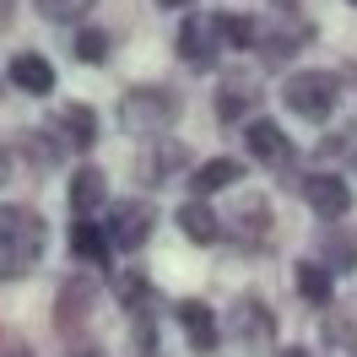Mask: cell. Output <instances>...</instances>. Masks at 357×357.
Listing matches in <instances>:
<instances>
[{"mask_svg": "<svg viewBox=\"0 0 357 357\" xmlns=\"http://www.w3.org/2000/svg\"><path fill=\"white\" fill-rule=\"evenodd\" d=\"M178 119H184V92L162 87V82H135L114 103V125H119V135H130V141H157V135L174 130Z\"/></svg>", "mask_w": 357, "mask_h": 357, "instance_id": "cell-1", "label": "cell"}, {"mask_svg": "<svg viewBox=\"0 0 357 357\" xmlns=\"http://www.w3.org/2000/svg\"><path fill=\"white\" fill-rule=\"evenodd\" d=\"M49 249V222L33 206H0V282H27Z\"/></svg>", "mask_w": 357, "mask_h": 357, "instance_id": "cell-2", "label": "cell"}, {"mask_svg": "<svg viewBox=\"0 0 357 357\" xmlns=\"http://www.w3.org/2000/svg\"><path fill=\"white\" fill-rule=\"evenodd\" d=\"M282 109L292 119H309V125H331L341 98H347V76L341 70H325V66H309V70H287L282 82Z\"/></svg>", "mask_w": 357, "mask_h": 357, "instance_id": "cell-3", "label": "cell"}, {"mask_svg": "<svg viewBox=\"0 0 357 357\" xmlns=\"http://www.w3.org/2000/svg\"><path fill=\"white\" fill-rule=\"evenodd\" d=\"M276 309H271V298L260 287H244L222 314V335L238 347V352H271L276 347Z\"/></svg>", "mask_w": 357, "mask_h": 357, "instance_id": "cell-4", "label": "cell"}, {"mask_svg": "<svg viewBox=\"0 0 357 357\" xmlns=\"http://www.w3.org/2000/svg\"><path fill=\"white\" fill-rule=\"evenodd\" d=\"M222 27L211 11H184L178 17V33H174V60L178 66H190L195 76H211V70L222 66Z\"/></svg>", "mask_w": 357, "mask_h": 357, "instance_id": "cell-5", "label": "cell"}, {"mask_svg": "<svg viewBox=\"0 0 357 357\" xmlns=\"http://www.w3.org/2000/svg\"><path fill=\"white\" fill-rule=\"evenodd\" d=\"M103 233H109L114 255H135V249L152 244L157 233V206L146 195H114L103 206Z\"/></svg>", "mask_w": 357, "mask_h": 357, "instance_id": "cell-6", "label": "cell"}, {"mask_svg": "<svg viewBox=\"0 0 357 357\" xmlns=\"http://www.w3.org/2000/svg\"><path fill=\"white\" fill-rule=\"evenodd\" d=\"M314 44V22H303L298 11H282L276 22H260V38H255V60L266 70H282L292 66L303 49Z\"/></svg>", "mask_w": 357, "mask_h": 357, "instance_id": "cell-7", "label": "cell"}, {"mask_svg": "<svg viewBox=\"0 0 357 357\" xmlns=\"http://www.w3.org/2000/svg\"><path fill=\"white\" fill-rule=\"evenodd\" d=\"M271 238H276V206L266 195H238V206L222 217V244H238L244 255H255Z\"/></svg>", "mask_w": 357, "mask_h": 357, "instance_id": "cell-8", "label": "cell"}, {"mask_svg": "<svg viewBox=\"0 0 357 357\" xmlns=\"http://www.w3.org/2000/svg\"><path fill=\"white\" fill-rule=\"evenodd\" d=\"M190 168H195V152H190L184 141H174V135L146 141V152L135 157V178H141L146 190H168L178 178H190Z\"/></svg>", "mask_w": 357, "mask_h": 357, "instance_id": "cell-9", "label": "cell"}, {"mask_svg": "<svg viewBox=\"0 0 357 357\" xmlns=\"http://www.w3.org/2000/svg\"><path fill=\"white\" fill-rule=\"evenodd\" d=\"M260 103H266V92H260V76H255V70H222L217 98H211L217 125H249V119L260 114Z\"/></svg>", "mask_w": 357, "mask_h": 357, "instance_id": "cell-10", "label": "cell"}, {"mask_svg": "<svg viewBox=\"0 0 357 357\" xmlns=\"http://www.w3.org/2000/svg\"><path fill=\"white\" fill-rule=\"evenodd\" d=\"M92 309H98V271H76V276H66L60 292H54V325L76 341L82 325H92Z\"/></svg>", "mask_w": 357, "mask_h": 357, "instance_id": "cell-11", "label": "cell"}, {"mask_svg": "<svg viewBox=\"0 0 357 357\" xmlns=\"http://www.w3.org/2000/svg\"><path fill=\"white\" fill-rule=\"evenodd\" d=\"M49 130L66 141L70 157H92V146L103 141V119L92 103H54L49 109Z\"/></svg>", "mask_w": 357, "mask_h": 357, "instance_id": "cell-12", "label": "cell"}, {"mask_svg": "<svg viewBox=\"0 0 357 357\" xmlns=\"http://www.w3.org/2000/svg\"><path fill=\"white\" fill-rule=\"evenodd\" d=\"M168 319L184 331L190 352L211 357L217 347H222V319H217V309H211L206 298H174V303H168Z\"/></svg>", "mask_w": 357, "mask_h": 357, "instance_id": "cell-13", "label": "cell"}, {"mask_svg": "<svg viewBox=\"0 0 357 357\" xmlns=\"http://www.w3.org/2000/svg\"><path fill=\"white\" fill-rule=\"evenodd\" d=\"M244 152L249 162H260V168H276V174H287L292 162H298V146H292V135L276 125V119H249L244 125Z\"/></svg>", "mask_w": 357, "mask_h": 357, "instance_id": "cell-14", "label": "cell"}, {"mask_svg": "<svg viewBox=\"0 0 357 357\" xmlns=\"http://www.w3.org/2000/svg\"><path fill=\"white\" fill-rule=\"evenodd\" d=\"M303 201H309V211L319 217V222H341L347 211H352V178L331 174V168H314V174H303Z\"/></svg>", "mask_w": 357, "mask_h": 357, "instance_id": "cell-15", "label": "cell"}, {"mask_svg": "<svg viewBox=\"0 0 357 357\" xmlns=\"http://www.w3.org/2000/svg\"><path fill=\"white\" fill-rule=\"evenodd\" d=\"M66 249L82 271H114V244H109V233H103L98 217H76L66 227Z\"/></svg>", "mask_w": 357, "mask_h": 357, "instance_id": "cell-16", "label": "cell"}, {"mask_svg": "<svg viewBox=\"0 0 357 357\" xmlns=\"http://www.w3.org/2000/svg\"><path fill=\"white\" fill-rule=\"evenodd\" d=\"M114 303L130 314V319H157V314L168 309V303H162V292H157V282L141 266H125L119 276H114Z\"/></svg>", "mask_w": 357, "mask_h": 357, "instance_id": "cell-17", "label": "cell"}, {"mask_svg": "<svg viewBox=\"0 0 357 357\" xmlns=\"http://www.w3.org/2000/svg\"><path fill=\"white\" fill-rule=\"evenodd\" d=\"M6 82L17 92H27V98H49V92L60 87V70L49 66V54H38V49H17L6 60Z\"/></svg>", "mask_w": 357, "mask_h": 357, "instance_id": "cell-18", "label": "cell"}, {"mask_svg": "<svg viewBox=\"0 0 357 357\" xmlns=\"http://www.w3.org/2000/svg\"><path fill=\"white\" fill-rule=\"evenodd\" d=\"M314 260L331 271V276H352L357 271V233L347 222H319V233H314Z\"/></svg>", "mask_w": 357, "mask_h": 357, "instance_id": "cell-19", "label": "cell"}, {"mask_svg": "<svg viewBox=\"0 0 357 357\" xmlns=\"http://www.w3.org/2000/svg\"><path fill=\"white\" fill-rule=\"evenodd\" d=\"M109 201H114V195H109V174H103L98 162H82V168L66 178V206H70V217H98Z\"/></svg>", "mask_w": 357, "mask_h": 357, "instance_id": "cell-20", "label": "cell"}, {"mask_svg": "<svg viewBox=\"0 0 357 357\" xmlns=\"http://www.w3.org/2000/svg\"><path fill=\"white\" fill-rule=\"evenodd\" d=\"M11 152L27 157V168H33V174H54V168L70 157L66 141L49 130V125H44V130H17V135H11Z\"/></svg>", "mask_w": 357, "mask_h": 357, "instance_id": "cell-21", "label": "cell"}, {"mask_svg": "<svg viewBox=\"0 0 357 357\" xmlns=\"http://www.w3.org/2000/svg\"><path fill=\"white\" fill-rule=\"evenodd\" d=\"M244 178V157H206V162H195L190 168V195H201V201H211V195H222V190H233Z\"/></svg>", "mask_w": 357, "mask_h": 357, "instance_id": "cell-22", "label": "cell"}, {"mask_svg": "<svg viewBox=\"0 0 357 357\" xmlns=\"http://www.w3.org/2000/svg\"><path fill=\"white\" fill-rule=\"evenodd\" d=\"M178 233L190 238V244H201V249H211V244H222V211L211 201H201V195H190V201L178 206Z\"/></svg>", "mask_w": 357, "mask_h": 357, "instance_id": "cell-23", "label": "cell"}, {"mask_svg": "<svg viewBox=\"0 0 357 357\" xmlns=\"http://www.w3.org/2000/svg\"><path fill=\"white\" fill-rule=\"evenodd\" d=\"M292 292H298L309 309H331V303H335V276L319 266L314 255H303V260L292 266Z\"/></svg>", "mask_w": 357, "mask_h": 357, "instance_id": "cell-24", "label": "cell"}, {"mask_svg": "<svg viewBox=\"0 0 357 357\" xmlns=\"http://www.w3.org/2000/svg\"><path fill=\"white\" fill-rule=\"evenodd\" d=\"M70 60H76V66H109L114 60V33L109 27H98V22H82L76 27V33H70Z\"/></svg>", "mask_w": 357, "mask_h": 357, "instance_id": "cell-25", "label": "cell"}, {"mask_svg": "<svg viewBox=\"0 0 357 357\" xmlns=\"http://www.w3.org/2000/svg\"><path fill=\"white\" fill-rule=\"evenodd\" d=\"M217 27H222V49L227 54H255L260 17H249V11H217Z\"/></svg>", "mask_w": 357, "mask_h": 357, "instance_id": "cell-26", "label": "cell"}, {"mask_svg": "<svg viewBox=\"0 0 357 357\" xmlns=\"http://www.w3.org/2000/svg\"><path fill=\"white\" fill-rule=\"evenodd\" d=\"M319 335H325V347H331V352H347L352 357L357 352V319L347 309H325V319H319Z\"/></svg>", "mask_w": 357, "mask_h": 357, "instance_id": "cell-27", "label": "cell"}, {"mask_svg": "<svg viewBox=\"0 0 357 357\" xmlns=\"http://www.w3.org/2000/svg\"><path fill=\"white\" fill-rule=\"evenodd\" d=\"M92 6H98V0H33V11H38L49 27H82L92 17Z\"/></svg>", "mask_w": 357, "mask_h": 357, "instance_id": "cell-28", "label": "cell"}, {"mask_svg": "<svg viewBox=\"0 0 357 357\" xmlns=\"http://www.w3.org/2000/svg\"><path fill=\"white\" fill-rule=\"evenodd\" d=\"M66 357H109V352H103L98 341H70V352H66Z\"/></svg>", "mask_w": 357, "mask_h": 357, "instance_id": "cell-29", "label": "cell"}, {"mask_svg": "<svg viewBox=\"0 0 357 357\" xmlns=\"http://www.w3.org/2000/svg\"><path fill=\"white\" fill-rule=\"evenodd\" d=\"M11 168H17V152H11V146H0V190H6V178H11Z\"/></svg>", "mask_w": 357, "mask_h": 357, "instance_id": "cell-30", "label": "cell"}, {"mask_svg": "<svg viewBox=\"0 0 357 357\" xmlns=\"http://www.w3.org/2000/svg\"><path fill=\"white\" fill-rule=\"evenodd\" d=\"M0 357H33V347L27 341H0Z\"/></svg>", "mask_w": 357, "mask_h": 357, "instance_id": "cell-31", "label": "cell"}, {"mask_svg": "<svg viewBox=\"0 0 357 357\" xmlns=\"http://www.w3.org/2000/svg\"><path fill=\"white\" fill-rule=\"evenodd\" d=\"M11 22H17V0H0V33H6Z\"/></svg>", "mask_w": 357, "mask_h": 357, "instance_id": "cell-32", "label": "cell"}, {"mask_svg": "<svg viewBox=\"0 0 357 357\" xmlns=\"http://www.w3.org/2000/svg\"><path fill=\"white\" fill-rule=\"evenodd\" d=\"M201 0H157V11H195Z\"/></svg>", "mask_w": 357, "mask_h": 357, "instance_id": "cell-33", "label": "cell"}, {"mask_svg": "<svg viewBox=\"0 0 357 357\" xmlns=\"http://www.w3.org/2000/svg\"><path fill=\"white\" fill-rule=\"evenodd\" d=\"M271 357H314L309 347H271Z\"/></svg>", "mask_w": 357, "mask_h": 357, "instance_id": "cell-34", "label": "cell"}, {"mask_svg": "<svg viewBox=\"0 0 357 357\" xmlns=\"http://www.w3.org/2000/svg\"><path fill=\"white\" fill-rule=\"evenodd\" d=\"M271 6H276V11H292V6H298V0H271Z\"/></svg>", "mask_w": 357, "mask_h": 357, "instance_id": "cell-35", "label": "cell"}, {"mask_svg": "<svg viewBox=\"0 0 357 357\" xmlns=\"http://www.w3.org/2000/svg\"><path fill=\"white\" fill-rule=\"evenodd\" d=\"M352 174H357V146H352Z\"/></svg>", "mask_w": 357, "mask_h": 357, "instance_id": "cell-36", "label": "cell"}, {"mask_svg": "<svg viewBox=\"0 0 357 357\" xmlns=\"http://www.w3.org/2000/svg\"><path fill=\"white\" fill-rule=\"evenodd\" d=\"M0 92H6V76H0Z\"/></svg>", "mask_w": 357, "mask_h": 357, "instance_id": "cell-37", "label": "cell"}, {"mask_svg": "<svg viewBox=\"0 0 357 357\" xmlns=\"http://www.w3.org/2000/svg\"><path fill=\"white\" fill-rule=\"evenodd\" d=\"M347 6H357V0H347Z\"/></svg>", "mask_w": 357, "mask_h": 357, "instance_id": "cell-38", "label": "cell"}]
</instances>
